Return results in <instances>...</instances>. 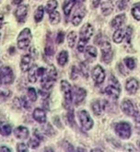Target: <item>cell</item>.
I'll list each match as a JSON object with an SVG mask.
<instances>
[{
  "label": "cell",
  "mask_w": 140,
  "mask_h": 152,
  "mask_svg": "<svg viewBox=\"0 0 140 152\" xmlns=\"http://www.w3.org/2000/svg\"><path fill=\"white\" fill-rule=\"evenodd\" d=\"M57 77L56 69L54 66H50L46 68L44 75L41 77V86L44 91H50L54 86Z\"/></svg>",
  "instance_id": "1"
},
{
  "label": "cell",
  "mask_w": 140,
  "mask_h": 152,
  "mask_svg": "<svg viewBox=\"0 0 140 152\" xmlns=\"http://www.w3.org/2000/svg\"><path fill=\"white\" fill-rule=\"evenodd\" d=\"M93 34V27L90 23H86L82 26L79 31V41L77 42V50L84 52L87 42H89Z\"/></svg>",
  "instance_id": "2"
},
{
  "label": "cell",
  "mask_w": 140,
  "mask_h": 152,
  "mask_svg": "<svg viewBox=\"0 0 140 152\" xmlns=\"http://www.w3.org/2000/svg\"><path fill=\"white\" fill-rule=\"evenodd\" d=\"M31 39H32V34L31 30L29 28L23 29L19 34V36H18V40H17L18 47L21 50L28 48L31 42Z\"/></svg>",
  "instance_id": "3"
},
{
  "label": "cell",
  "mask_w": 140,
  "mask_h": 152,
  "mask_svg": "<svg viewBox=\"0 0 140 152\" xmlns=\"http://www.w3.org/2000/svg\"><path fill=\"white\" fill-rule=\"evenodd\" d=\"M105 93H106L109 97L112 98V99L117 100L120 93H121V87L117 79L114 77H111L110 78V85L105 88Z\"/></svg>",
  "instance_id": "4"
},
{
  "label": "cell",
  "mask_w": 140,
  "mask_h": 152,
  "mask_svg": "<svg viewBox=\"0 0 140 152\" xmlns=\"http://www.w3.org/2000/svg\"><path fill=\"white\" fill-rule=\"evenodd\" d=\"M114 129L116 135L122 139H128L131 137V124L127 122H120L116 124Z\"/></svg>",
  "instance_id": "5"
},
{
  "label": "cell",
  "mask_w": 140,
  "mask_h": 152,
  "mask_svg": "<svg viewBox=\"0 0 140 152\" xmlns=\"http://www.w3.org/2000/svg\"><path fill=\"white\" fill-rule=\"evenodd\" d=\"M14 81V73L11 67L3 66L0 69V82L7 86L12 84Z\"/></svg>",
  "instance_id": "6"
},
{
  "label": "cell",
  "mask_w": 140,
  "mask_h": 152,
  "mask_svg": "<svg viewBox=\"0 0 140 152\" xmlns=\"http://www.w3.org/2000/svg\"><path fill=\"white\" fill-rule=\"evenodd\" d=\"M61 89H62V92L64 94L65 98V107L66 108H69V106L71 105L72 102V88L66 80H62L61 81Z\"/></svg>",
  "instance_id": "7"
},
{
  "label": "cell",
  "mask_w": 140,
  "mask_h": 152,
  "mask_svg": "<svg viewBox=\"0 0 140 152\" xmlns=\"http://www.w3.org/2000/svg\"><path fill=\"white\" fill-rule=\"evenodd\" d=\"M78 119H79L80 124L84 130L89 131L93 127V121L87 111L81 110L78 112Z\"/></svg>",
  "instance_id": "8"
},
{
  "label": "cell",
  "mask_w": 140,
  "mask_h": 152,
  "mask_svg": "<svg viewBox=\"0 0 140 152\" xmlns=\"http://www.w3.org/2000/svg\"><path fill=\"white\" fill-rule=\"evenodd\" d=\"M101 58L105 64H110L113 58V52L109 42H103L101 44Z\"/></svg>",
  "instance_id": "9"
},
{
  "label": "cell",
  "mask_w": 140,
  "mask_h": 152,
  "mask_svg": "<svg viewBox=\"0 0 140 152\" xmlns=\"http://www.w3.org/2000/svg\"><path fill=\"white\" fill-rule=\"evenodd\" d=\"M121 108H122V111L124 112L126 115L133 116V117H135V116L139 113L137 111V109L135 107L134 103L129 100L122 101V102L121 104Z\"/></svg>",
  "instance_id": "10"
},
{
  "label": "cell",
  "mask_w": 140,
  "mask_h": 152,
  "mask_svg": "<svg viewBox=\"0 0 140 152\" xmlns=\"http://www.w3.org/2000/svg\"><path fill=\"white\" fill-rule=\"evenodd\" d=\"M92 78L97 85H101L103 83L105 79V71L101 66L98 65L92 69Z\"/></svg>",
  "instance_id": "11"
},
{
  "label": "cell",
  "mask_w": 140,
  "mask_h": 152,
  "mask_svg": "<svg viewBox=\"0 0 140 152\" xmlns=\"http://www.w3.org/2000/svg\"><path fill=\"white\" fill-rule=\"evenodd\" d=\"M28 14V6L26 5H20L18 7V8L15 11V17L16 20L20 23H23L26 20Z\"/></svg>",
  "instance_id": "12"
},
{
  "label": "cell",
  "mask_w": 140,
  "mask_h": 152,
  "mask_svg": "<svg viewBox=\"0 0 140 152\" xmlns=\"http://www.w3.org/2000/svg\"><path fill=\"white\" fill-rule=\"evenodd\" d=\"M139 82L138 80H136V78L134 77H131L129 78L127 81H126V84H125V89L127 91V92L129 94H135L139 88Z\"/></svg>",
  "instance_id": "13"
},
{
  "label": "cell",
  "mask_w": 140,
  "mask_h": 152,
  "mask_svg": "<svg viewBox=\"0 0 140 152\" xmlns=\"http://www.w3.org/2000/svg\"><path fill=\"white\" fill-rule=\"evenodd\" d=\"M14 135L16 137V138L20 139V140H26L28 137H29V135H30V132H29V129L25 126H18L15 128L14 130Z\"/></svg>",
  "instance_id": "14"
},
{
  "label": "cell",
  "mask_w": 140,
  "mask_h": 152,
  "mask_svg": "<svg viewBox=\"0 0 140 152\" xmlns=\"http://www.w3.org/2000/svg\"><path fill=\"white\" fill-rule=\"evenodd\" d=\"M87 96V91L82 88H76L75 89V93H74V101H75V104L76 105H79L81 104L85 98Z\"/></svg>",
  "instance_id": "15"
},
{
  "label": "cell",
  "mask_w": 140,
  "mask_h": 152,
  "mask_svg": "<svg viewBox=\"0 0 140 152\" xmlns=\"http://www.w3.org/2000/svg\"><path fill=\"white\" fill-rule=\"evenodd\" d=\"M32 59H34L31 53L29 55H24L22 57H21V60H20V69L22 72H26V71H28L30 69V67L31 66V63H32Z\"/></svg>",
  "instance_id": "16"
},
{
  "label": "cell",
  "mask_w": 140,
  "mask_h": 152,
  "mask_svg": "<svg viewBox=\"0 0 140 152\" xmlns=\"http://www.w3.org/2000/svg\"><path fill=\"white\" fill-rule=\"evenodd\" d=\"M32 117L35 121L40 123V124H45L46 120H47L45 112L41 108L34 109V111L32 113Z\"/></svg>",
  "instance_id": "17"
},
{
  "label": "cell",
  "mask_w": 140,
  "mask_h": 152,
  "mask_svg": "<svg viewBox=\"0 0 140 152\" xmlns=\"http://www.w3.org/2000/svg\"><path fill=\"white\" fill-rule=\"evenodd\" d=\"M105 103L106 102L105 101H100V100H95L94 102H92L91 103V109L94 113L95 115H101L104 110V107H105Z\"/></svg>",
  "instance_id": "18"
},
{
  "label": "cell",
  "mask_w": 140,
  "mask_h": 152,
  "mask_svg": "<svg viewBox=\"0 0 140 152\" xmlns=\"http://www.w3.org/2000/svg\"><path fill=\"white\" fill-rule=\"evenodd\" d=\"M125 15L120 14V15H117L114 19L112 20L111 26L114 29H119L125 24Z\"/></svg>",
  "instance_id": "19"
},
{
  "label": "cell",
  "mask_w": 140,
  "mask_h": 152,
  "mask_svg": "<svg viewBox=\"0 0 140 152\" xmlns=\"http://www.w3.org/2000/svg\"><path fill=\"white\" fill-rule=\"evenodd\" d=\"M12 132V127L8 123L0 121V134L4 137H8Z\"/></svg>",
  "instance_id": "20"
},
{
  "label": "cell",
  "mask_w": 140,
  "mask_h": 152,
  "mask_svg": "<svg viewBox=\"0 0 140 152\" xmlns=\"http://www.w3.org/2000/svg\"><path fill=\"white\" fill-rule=\"evenodd\" d=\"M37 68L38 66L36 65H32L28 70V79L31 83H35L37 81Z\"/></svg>",
  "instance_id": "21"
},
{
  "label": "cell",
  "mask_w": 140,
  "mask_h": 152,
  "mask_svg": "<svg viewBox=\"0 0 140 152\" xmlns=\"http://www.w3.org/2000/svg\"><path fill=\"white\" fill-rule=\"evenodd\" d=\"M84 16H85V10H84V8H79V10L77 11V13L74 15V17L72 18V24L74 26L79 25L80 22L83 20V17Z\"/></svg>",
  "instance_id": "22"
},
{
  "label": "cell",
  "mask_w": 140,
  "mask_h": 152,
  "mask_svg": "<svg viewBox=\"0 0 140 152\" xmlns=\"http://www.w3.org/2000/svg\"><path fill=\"white\" fill-rule=\"evenodd\" d=\"M125 38V31L119 28V29H117L116 31H114V33H113L112 41L115 43H120L122 42V40Z\"/></svg>",
  "instance_id": "23"
},
{
  "label": "cell",
  "mask_w": 140,
  "mask_h": 152,
  "mask_svg": "<svg viewBox=\"0 0 140 152\" xmlns=\"http://www.w3.org/2000/svg\"><path fill=\"white\" fill-rule=\"evenodd\" d=\"M101 12L104 16H108L110 15L112 10H113V4L111 1H104L101 3Z\"/></svg>",
  "instance_id": "24"
},
{
  "label": "cell",
  "mask_w": 140,
  "mask_h": 152,
  "mask_svg": "<svg viewBox=\"0 0 140 152\" xmlns=\"http://www.w3.org/2000/svg\"><path fill=\"white\" fill-rule=\"evenodd\" d=\"M68 61V53L66 51H62L57 56V63L60 66H64L66 65Z\"/></svg>",
  "instance_id": "25"
},
{
  "label": "cell",
  "mask_w": 140,
  "mask_h": 152,
  "mask_svg": "<svg viewBox=\"0 0 140 152\" xmlns=\"http://www.w3.org/2000/svg\"><path fill=\"white\" fill-rule=\"evenodd\" d=\"M76 1L75 0H66V1L64 3V6H63V10H64V13L66 16H68L71 12L72 8L74 7V6L76 5Z\"/></svg>",
  "instance_id": "26"
},
{
  "label": "cell",
  "mask_w": 140,
  "mask_h": 152,
  "mask_svg": "<svg viewBox=\"0 0 140 152\" xmlns=\"http://www.w3.org/2000/svg\"><path fill=\"white\" fill-rule=\"evenodd\" d=\"M84 51L86 53V56L88 57H90V59H94V58L97 57L98 52H97V49H96L94 46H92V45L86 46V48H85Z\"/></svg>",
  "instance_id": "27"
},
{
  "label": "cell",
  "mask_w": 140,
  "mask_h": 152,
  "mask_svg": "<svg viewBox=\"0 0 140 152\" xmlns=\"http://www.w3.org/2000/svg\"><path fill=\"white\" fill-rule=\"evenodd\" d=\"M43 14H44V8L42 6H39L34 13V20L36 22H41L43 19Z\"/></svg>",
  "instance_id": "28"
},
{
  "label": "cell",
  "mask_w": 140,
  "mask_h": 152,
  "mask_svg": "<svg viewBox=\"0 0 140 152\" xmlns=\"http://www.w3.org/2000/svg\"><path fill=\"white\" fill-rule=\"evenodd\" d=\"M49 20H50V22L51 24L52 25H56L60 22L61 20V17H60V13L58 11H52L50 13V16H49Z\"/></svg>",
  "instance_id": "29"
},
{
  "label": "cell",
  "mask_w": 140,
  "mask_h": 152,
  "mask_svg": "<svg viewBox=\"0 0 140 152\" xmlns=\"http://www.w3.org/2000/svg\"><path fill=\"white\" fill-rule=\"evenodd\" d=\"M67 42H68V46L70 48H73L76 45V42H77V33L74 31H70L67 34Z\"/></svg>",
  "instance_id": "30"
},
{
  "label": "cell",
  "mask_w": 140,
  "mask_h": 152,
  "mask_svg": "<svg viewBox=\"0 0 140 152\" xmlns=\"http://www.w3.org/2000/svg\"><path fill=\"white\" fill-rule=\"evenodd\" d=\"M57 6H58V3H57V1L56 0H50V1H48L47 2V4H46V6H45V11L47 12V13H51V12H52V11H55V8L57 7Z\"/></svg>",
  "instance_id": "31"
},
{
  "label": "cell",
  "mask_w": 140,
  "mask_h": 152,
  "mask_svg": "<svg viewBox=\"0 0 140 152\" xmlns=\"http://www.w3.org/2000/svg\"><path fill=\"white\" fill-rule=\"evenodd\" d=\"M27 95H28V98H29V100L32 102H36L37 101V91H36V89H35L34 88H28V91H27Z\"/></svg>",
  "instance_id": "32"
},
{
  "label": "cell",
  "mask_w": 140,
  "mask_h": 152,
  "mask_svg": "<svg viewBox=\"0 0 140 152\" xmlns=\"http://www.w3.org/2000/svg\"><path fill=\"white\" fill-rule=\"evenodd\" d=\"M132 15L136 20H140V3L136 4L132 7Z\"/></svg>",
  "instance_id": "33"
},
{
  "label": "cell",
  "mask_w": 140,
  "mask_h": 152,
  "mask_svg": "<svg viewBox=\"0 0 140 152\" xmlns=\"http://www.w3.org/2000/svg\"><path fill=\"white\" fill-rule=\"evenodd\" d=\"M4 86H6V85L0 82V96L4 97V98H8L11 95V91L8 88H6Z\"/></svg>",
  "instance_id": "34"
},
{
  "label": "cell",
  "mask_w": 140,
  "mask_h": 152,
  "mask_svg": "<svg viewBox=\"0 0 140 152\" xmlns=\"http://www.w3.org/2000/svg\"><path fill=\"white\" fill-rule=\"evenodd\" d=\"M40 144H41V140L38 138V137H33L32 138H31L30 140H29V143H28V145L31 148H37L39 146H40Z\"/></svg>",
  "instance_id": "35"
},
{
  "label": "cell",
  "mask_w": 140,
  "mask_h": 152,
  "mask_svg": "<svg viewBox=\"0 0 140 152\" xmlns=\"http://www.w3.org/2000/svg\"><path fill=\"white\" fill-rule=\"evenodd\" d=\"M124 61H125V66L128 67V69L133 70L136 67V61H135L134 58H132V57H126V58H125Z\"/></svg>",
  "instance_id": "36"
},
{
  "label": "cell",
  "mask_w": 140,
  "mask_h": 152,
  "mask_svg": "<svg viewBox=\"0 0 140 152\" xmlns=\"http://www.w3.org/2000/svg\"><path fill=\"white\" fill-rule=\"evenodd\" d=\"M79 70L85 77H88V76H89V66H88L87 63H85V62L81 63L79 66Z\"/></svg>",
  "instance_id": "37"
},
{
  "label": "cell",
  "mask_w": 140,
  "mask_h": 152,
  "mask_svg": "<svg viewBox=\"0 0 140 152\" xmlns=\"http://www.w3.org/2000/svg\"><path fill=\"white\" fill-rule=\"evenodd\" d=\"M45 53L47 56H52V55L55 53V47L52 45V43H47L46 46H45Z\"/></svg>",
  "instance_id": "38"
},
{
  "label": "cell",
  "mask_w": 140,
  "mask_h": 152,
  "mask_svg": "<svg viewBox=\"0 0 140 152\" xmlns=\"http://www.w3.org/2000/svg\"><path fill=\"white\" fill-rule=\"evenodd\" d=\"M64 39H65V32L60 31H58V33L56 34V38H55V42L58 44H61L64 42Z\"/></svg>",
  "instance_id": "39"
},
{
  "label": "cell",
  "mask_w": 140,
  "mask_h": 152,
  "mask_svg": "<svg viewBox=\"0 0 140 152\" xmlns=\"http://www.w3.org/2000/svg\"><path fill=\"white\" fill-rule=\"evenodd\" d=\"M20 101H21V105L24 107V108L26 109V110H30L31 109V104H30V102H29V98L27 99L25 96H22V98L20 99Z\"/></svg>",
  "instance_id": "40"
},
{
  "label": "cell",
  "mask_w": 140,
  "mask_h": 152,
  "mask_svg": "<svg viewBox=\"0 0 140 152\" xmlns=\"http://www.w3.org/2000/svg\"><path fill=\"white\" fill-rule=\"evenodd\" d=\"M128 3H129V0H121L117 5L118 10H125L128 6Z\"/></svg>",
  "instance_id": "41"
},
{
  "label": "cell",
  "mask_w": 140,
  "mask_h": 152,
  "mask_svg": "<svg viewBox=\"0 0 140 152\" xmlns=\"http://www.w3.org/2000/svg\"><path fill=\"white\" fill-rule=\"evenodd\" d=\"M77 75H78V69L75 66H73L71 70H70V78L75 80L77 78Z\"/></svg>",
  "instance_id": "42"
},
{
  "label": "cell",
  "mask_w": 140,
  "mask_h": 152,
  "mask_svg": "<svg viewBox=\"0 0 140 152\" xmlns=\"http://www.w3.org/2000/svg\"><path fill=\"white\" fill-rule=\"evenodd\" d=\"M17 151L18 152H28V147L24 143H20V144L17 145Z\"/></svg>",
  "instance_id": "43"
},
{
  "label": "cell",
  "mask_w": 140,
  "mask_h": 152,
  "mask_svg": "<svg viewBox=\"0 0 140 152\" xmlns=\"http://www.w3.org/2000/svg\"><path fill=\"white\" fill-rule=\"evenodd\" d=\"M67 119H68V122L69 124H71V126H74L75 124V119H74V112L73 110H69L68 113H67Z\"/></svg>",
  "instance_id": "44"
},
{
  "label": "cell",
  "mask_w": 140,
  "mask_h": 152,
  "mask_svg": "<svg viewBox=\"0 0 140 152\" xmlns=\"http://www.w3.org/2000/svg\"><path fill=\"white\" fill-rule=\"evenodd\" d=\"M132 33H133V29H132V27H127L126 30H125V37H126L128 42H129L130 40H131V36H132Z\"/></svg>",
  "instance_id": "45"
},
{
  "label": "cell",
  "mask_w": 140,
  "mask_h": 152,
  "mask_svg": "<svg viewBox=\"0 0 140 152\" xmlns=\"http://www.w3.org/2000/svg\"><path fill=\"white\" fill-rule=\"evenodd\" d=\"M44 131H45V133L47 134V136H50V137H52V136L55 134L54 129H52V127L51 126V124H49L44 127Z\"/></svg>",
  "instance_id": "46"
},
{
  "label": "cell",
  "mask_w": 140,
  "mask_h": 152,
  "mask_svg": "<svg viewBox=\"0 0 140 152\" xmlns=\"http://www.w3.org/2000/svg\"><path fill=\"white\" fill-rule=\"evenodd\" d=\"M11 152L12 149L10 148H8V147H6V146H1L0 147V152Z\"/></svg>",
  "instance_id": "47"
},
{
  "label": "cell",
  "mask_w": 140,
  "mask_h": 152,
  "mask_svg": "<svg viewBox=\"0 0 140 152\" xmlns=\"http://www.w3.org/2000/svg\"><path fill=\"white\" fill-rule=\"evenodd\" d=\"M4 20H5V16L3 13H0V29L3 27V24H4Z\"/></svg>",
  "instance_id": "48"
},
{
  "label": "cell",
  "mask_w": 140,
  "mask_h": 152,
  "mask_svg": "<svg viewBox=\"0 0 140 152\" xmlns=\"http://www.w3.org/2000/svg\"><path fill=\"white\" fill-rule=\"evenodd\" d=\"M101 3V0H92V7H97Z\"/></svg>",
  "instance_id": "49"
},
{
  "label": "cell",
  "mask_w": 140,
  "mask_h": 152,
  "mask_svg": "<svg viewBox=\"0 0 140 152\" xmlns=\"http://www.w3.org/2000/svg\"><path fill=\"white\" fill-rule=\"evenodd\" d=\"M39 94L42 95V97L43 98V99H46V97L48 96V93L47 92H44L43 91H39Z\"/></svg>",
  "instance_id": "50"
},
{
  "label": "cell",
  "mask_w": 140,
  "mask_h": 152,
  "mask_svg": "<svg viewBox=\"0 0 140 152\" xmlns=\"http://www.w3.org/2000/svg\"><path fill=\"white\" fill-rule=\"evenodd\" d=\"M135 120H136V123H138V124H140V113H138L136 116H135Z\"/></svg>",
  "instance_id": "51"
},
{
  "label": "cell",
  "mask_w": 140,
  "mask_h": 152,
  "mask_svg": "<svg viewBox=\"0 0 140 152\" xmlns=\"http://www.w3.org/2000/svg\"><path fill=\"white\" fill-rule=\"evenodd\" d=\"M12 2L14 5H20L23 2V0H12Z\"/></svg>",
  "instance_id": "52"
},
{
  "label": "cell",
  "mask_w": 140,
  "mask_h": 152,
  "mask_svg": "<svg viewBox=\"0 0 140 152\" xmlns=\"http://www.w3.org/2000/svg\"><path fill=\"white\" fill-rule=\"evenodd\" d=\"M75 1H76V3H82L85 1V0H75Z\"/></svg>",
  "instance_id": "53"
},
{
  "label": "cell",
  "mask_w": 140,
  "mask_h": 152,
  "mask_svg": "<svg viewBox=\"0 0 140 152\" xmlns=\"http://www.w3.org/2000/svg\"><path fill=\"white\" fill-rule=\"evenodd\" d=\"M138 147H139V148H140V141H138Z\"/></svg>",
  "instance_id": "54"
},
{
  "label": "cell",
  "mask_w": 140,
  "mask_h": 152,
  "mask_svg": "<svg viewBox=\"0 0 140 152\" xmlns=\"http://www.w3.org/2000/svg\"><path fill=\"white\" fill-rule=\"evenodd\" d=\"M0 38H1V34H0Z\"/></svg>",
  "instance_id": "55"
},
{
  "label": "cell",
  "mask_w": 140,
  "mask_h": 152,
  "mask_svg": "<svg viewBox=\"0 0 140 152\" xmlns=\"http://www.w3.org/2000/svg\"><path fill=\"white\" fill-rule=\"evenodd\" d=\"M139 130H140V128H139Z\"/></svg>",
  "instance_id": "56"
}]
</instances>
